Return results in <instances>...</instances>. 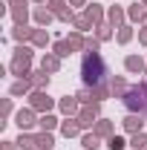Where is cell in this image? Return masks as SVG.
<instances>
[{"label": "cell", "mask_w": 147, "mask_h": 150, "mask_svg": "<svg viewBox=\"0 0 147 150\" xmlns=\"http://www.w3.org/2000/svg\"><path fill=\"white\" fill-rule=\"evenodd\" d=\"M107 75L110 72H107V64H104L101 52H84V61H81V81H84V87H95L101 81H110Z\"/></svg>", "instance_id": "obj_1"}, {"label": "cell", "mask_w": 147, "mask_h": 150, "mask_svg": "<svg viewBox=\"0 0 147 150\" xmlns=\"http://www.w3.org/2000/svg\"><path fill=\"white\" fill-rule=\"evenodd\" d=\"M121 104L127 107V112H147V78L139 81V84H130L127 95L121 98Z\"/></svg>", "instance_id": "obj_2"}, {"label": "cell", "mask_w": 147, "mask_h": 150, "mask_svg": "<svg viewBox=\"0 0 147 150\" xmlns=\"http://www.w3.org/2000/svg\"><path fill=\"white\" fill-rule=\"evenodd\" d=\"M26 98H29V107H32L37 115H43V112H52V110L58 107V101H55L49 93H46V90H32Z\"/></svg>", "instance_id": "obj_3"}, {"label": "cell", "mask_w": 147, "mask_h": 150, "mask_svg": "<svg viewBox=\"0 0 147 150\" xmlns=\"http://www.w3.org/2000/svg\"><path fill=\"white\" fill-rule=\"evenodd\" d=\"M75 118H78L81 130H92L95 121L101 118V104H81V112H78Z\"/></svg>", "instance_id": "obj_4"}, {"label": "cell", "mask_w": 147, "mask_h": 150, "mask_svg": "<svg viewBox=\"0 0 147 150\" xmlns=\"http://www.w3.org/2000/svg\"><path fill=\"white\" fill-rule=\"evenodd\" d=\"M37 118H40V115H37L32 107H20V110L15 112V124H18L20 133H29L32 127H37Z\"/></svg>", "instance_id": "obj_5"}, {"label": "cell", "mask_w": 147, "mask_h": 150, "mask_svg": "<svg viewBox=\"0 0 147 150\" xmlns=\"http://www.w3.org/2000/svg\"><path fill=\"white\" fill-rule=\"evenodd\" d=\"M58 112L64 115V118H72L81 112V101H78V95H64V98H58Z\"/></svg>", "instance_id": "obj_6"}, {"label": "cell", "mask_w": 147, "mask_h": 150, "mask_svg": "<svg viewBox=\"0 0 147 150\" xmlns=\"http://www.w3.org/2000/svg\"><path fill=\"white\" fill-rule=\"evenodd\" d=\"M144 69H147V61L141 55L133 52V55L124 58V72H127V75H144Z\"/></svg>", "instance_id": "obj_7"}, {"label": "cell", "mask_w": 147, "mask_h": 150, "mask_svg": "<svg viewBox=\"0 0 147 150\" xmlns=\"http://www.w3.org/2000/svg\"><path fill=\"white\" fill-rule=\"evenodd\" d=\"M84 15L92 20V26H101V23H107V9L95 0V3H87V9H84Z\"/></svg>", "instance_id": "obj_8"}, {"label": "cell", "mask_w": 147, "mask_h": 150, "mask_svg": "<svg viewBox=\"0 0 147 150\" xmlns=\"http://www.w3.org/2000/svg\"><path fill=\"white\" fill-rule=\"evenodd\" d=\"M107 23L112 29H121L127 23V9L124 6H107Z\"/></svg>", "instance_id": "obj_9"}, {"label": "cell", "mask_w": 147, "mask_h": 150, "mask_svg": "<svg viewBox=\"0 0 147 150\" xmlns=\"http://www.w3.org/2000/svg\"><path fill=\"white\" fill-rule=\"evenodd\" d=\"M121 127H124V133H130V136H133V133H141L144 130V115H141V112H127V118L121 121Z\"/></svg>", "instance_id": "obj_10"}, {"label": "cell", "mask_w": 147, "mask_h": 150, "mask_svg": "<svg viewBox=\"0 0 147 150\" xmlns=\"http://www.w3.org/2000/svg\"><path fill=\"white\" fill-rule=\"evenodd\" d=\"M32 20H35V26H43V29H46L52 20H58V15L49 9V6H37L35 12H32Z\"/></svg>", "instance_id": "obj_11"}, {"label": "cell", "mask_w": 147, "mask_h": 150, "mask_svg": "<svg viewBox=\"0 0 147 150\" xmlns=\"http://www.w3.org/2000/svg\"><path fill=\"white\" fill-rule=\"evenodd\" d=\"M147 20V6L139 0V3H133V6H127V23H139V26H144Z\"/></svg>", "instance_id": "obj_12"}, {"label": "cell", "mask_w": 147, "mask_h": 150, "mask_svg": "<svg viewBox=\"0 0 147 150\" xmlns=\"http://www.w3.org/2000/svg\"><path fill=\"white\" fill-rule=\"evenodd\" d=\"M61 67H64V58H58L55 52H43V58H40V69H46L49 75L61 72Z\"/></svg>", "instance_id": "obj_13"}, {"label": "cell", "mask_w": 147, "mask_h": 150, "mask_svg": "<svg viewBox=\"0 0 147 150\" xmlns=\"http://www.w3.org/2000/svg\"><path fill=\"white\" fill-rule=\"evenodd\" d=\"M107 84H110L112 98H124V95H127V90H130V84H127V78H124V75H112Z\"/></svg>", "instance_id": "obj_14"}, {"label": "cell", "mask_w": 147, "mask_h": 150, "mask_svg": "<svg viewBox=\"0 0 147 150\" xmlns=\"http://www.w3.org/2000/svg\"><path fill=\"white\" fill-rule=\"evenodd\" d=\"M61 136H64V139H81V124H78L75 115L61 121Z\"/></svg>", "instance_id": "obj_15"}, {"label": "cell", "mask_w": 147, "mask_h": 150, "mask_svg": "<svg viewBox=\"0 0 147 150\" xmlns=\"http://www.w3.org/2000/svg\"><path fill=\"white\" fill-rule=\"evenodd\" d=\"M92 133H95V136H101V139L107 142L110 136H115V121H110V118H98V121H95V127H92Z\"/></svg>", "instance_id": "obj_16"}, {"label": "cell", "mask_w": 147, "mask_h": 150, "mask_svg": "<svg viewBox=\"0 0 147 150\" xmlns=\"http://www.w3.org/2000/svg\"><path fill=\"white\" fill-rule=\"evenodd\" d=\"M32 90H35V87H32L29 78H18V81L9 87V95H12V98H23V95H29Z\"/></svg>", "instance_id": "obj_17"}, {"label": "cell", "mask_w": 147, "mask_h": 150, "mask_svg": "<svg viewBox=\"0 0 147 150\" xmlns=\"http://www.w3.org/2000/svg\"><path fill=\"white\" fill-rule=\"evenodd\" d=\"M29 81H32V87H35V90H49V81H52V75L46 72V69H32Z\"/></svg>", "instance_id": "obj_18"}, {"label": "cell", "mask_w": 147, "mask_h": 150, "mask_svg": "<svg viewBox=\"0 0 147 150\" xmlns=\"http://www.w3.org/2000/svg\"><path fill=\"white\" fill-rule=\"evenodd\" d=\"M37 127H40V130L55 133V130H61V118H58L55 112H43V115L37 118Z\"/></svg>", "instance_id": "obj_19"}, {"label": "cell", "mask_w": 147, "mask_h": 150, "mask_svg": "<svg viewBox=\"0 0 147 150\" xmlns=\"http://www.w3.org/2000/svg\"><path fill=\"white\" fill-rule=\"evenodd\" d=\"M32 35H35L32 26H12V40L15 43H32Z\"/></svg>", "instance_id": "obj_20"}, {"label": "cell", "mask_w": 147, "mask_h": 150, "mask_svg": "<svg viewBox=\"0 0 147 150\" xmlns=\"http://www.w3.org/2000/svg\"><path fill=\"white\" fill-rule=\"evenodd\" d=\"M35 144H37V150H52V147H55V133L40 130V133L35 136Z\"/></svg>", "instance_id": "obj_21"}, {"label": "cell", "mask_w": 147, "mask_h": 150, "mask_svg": "<svg viewBox=\"0 0 147 150\" xmlns=\"http://www.w3.org/2000/svg\"><path fill=\"white\" fill-rule=\"evenodd\" d=\"M101 142H104V139H101V136H95L92 130L81 133V147H84V150H98V147H101Z\"/></svg>", "instance_id": "obj_22"}, {"label": "cell", "mask_w": 147, "mask_h": 150, "mask_svg": "<svg viewBox=\"0 0 147 150\" xmlns=\"http://www.w3.org/2000/svg\"><path fill=\"white\" fill-rule=\"evenodd\" d=\"M133 38H136V32H133V23H124V26L115 32V43H118V46H127Z\"/></svg>", "instance_id": "obj_23"}, {"label": "cell", "mask_w": 147, "mask_h": 150, "mask_svg": "<svg viewBox=\"0 0 147 150\" xmlns=\"http://www.w3.org/2000/svg\"><path fill=\"white\" fill-rule=\"evenodd\" d=\"M32 46L35 49H46L49 46V32L43 26H35V35H32Z\"/></svg>", "instance_id": "obj_24"}, {"label": "cell", "mask_w": 147, "mask_h": 150, "mask_svg": "<svg viewBox=\"0 0 147 150\" xmlns=\"http://www.w3.org/2000/svg\"><path fill=\"white\" fill-rule=\"evenodd\" d=\"M66 43L72 46V52H81V49H84V43H87V38H84V32H78V29H72V32L66 35Z\"/></svg>", "instance_id": "obj_25"}, {"label": "cell", "mask_w": 147, "mask_h": 150, "mask_svg": "<svg viewBox=\"0 0 147 150\" xmlns=\"http://www.w3.org/2000/svg\"><path fill=\"white\" fill-rule=\"evenodd\" d=\"M92 95H95V104H101V101H107V98H112V93H110V84H107V81L95 84V87H92Z\"/></svg>", "instance_id": "obj_26"}, {"label": "cell", "mask_w": 147, "mask_h": 150, "mask_svg": "<svg viewBox=\"0 0 147 150\" xmlns=\"http://www.w3.org/2000/svg\"><path fill=\"white\" fill-rule=\"evenodd\" d=\"M72 29H78V32H90V29H95L92 26V20L81 12V15H75V20H72Z\"/></svg>", "instance_id": "obj_27"}, {"label": "cell", "mask_w": 147, "mask_h": 150, "mask_svg": "<svg viewBox=\"0 0 147 150\" xmlns=\"http://www.w3.org/2000/svg\"><path fill=\"white\" fill-rule=\"evenodd\" d=\"M15 142H18V147H20V150H37V144H35V136H32V133H20Z\"/></svg>", "instance_id": "obj_28"}, {"label": "cell", "mask_w": 147, "mask_h": 150, "mask_svg": "<svg viewBox=\"0 0 147 150\" xmlns=\"http://www.w3.org/2000/svg\"><path fill=\"white\" fill-rule=\"evenodd\" d=\"M95 38L104 43V40H112V38H115V32H112L110 23H101V26H95Z\"/></svg>", "instance_id": "obj_29"}, {"label": "cell", "mask_w": 147, "mask_h": 150, "mask_svg": "<svg viewBox=\"0 0 147 150\" xmlns=\"http://www.w3.org/2000/svg\"><path fill=\"white\" fill-rule=\"evenodd\" d=\"M130 147H133V150H147V133L144 130L133 133V136H130Z\"/></svg>", "instance_id": "obj_30"}, {"label": "cell", "mask_w": 147, "mask_h": 150, "mask_svg": "<svg viewBox=\"0 0 147 150\" xmlns=\"http://www.w3.org/2000/svg\"><path fill=\"white\" fill-rule=\"evenodd\" d=\"M52 52H55L58 58H69L72 55V46H69L66 40H55V43H52Z\"/></svg>", "instance_id": "obj_31"}, {"label": "cell", "mask_w": 147, "mask_h": 150, "mask_svg": "<svg viewBox=\"0 0 147 150\" xmlns=\"http://www.w3.org/2000/svg\"><path fill=\"white\" fill-rule=\"evenodd\" d=\"M130 147V142H124L121 136H110L107 139V150H127Z\"/></svg>", "instance_id": "obj_32"}, {"label": "cell", "mask_w": 147, "mask_h": 150, "mask_svg": "<svg viewBox=\"0 0 147 150\" xmlns=\"http://www.w3.org/2000/svg\"><path fill=\"white\" fill-rule=\"evenodd\" d=\"M78 101H81V104H95V95H92V87H81V90H78Z\"/></svg>", "instance_id": "obj_33"}, {"label": "cell", "mask_w": 147, "mask_h": 150, "mask_svg": "<svg viewBox=\"0 0 147 150\" xmlns=\"http://www.w3.org/2000/svg\"><path fill=\"white\" fill-rule=\"evenodd\" d=\"M9 118H15V104H12V98H3V121L0 124H9Z\"/></svg>", "instance_id": "obj_34"}, {"label": "cell", "mask_w": 147, "mask_h": 150, "mask_svg": "<svg viewBox=\"0 0 147 150\" xmlns=\"http://www.w3.org/2000/svg\"><path fill=\"white\" fill-rule=\"evenodd\" d=\"M46 6H49L55 15H61L64 9H69V0H46Z\"/></svg>", "instance_id": "obj_35"}, {"label": "cell", "mask_w": 147, "mask_h": 150, "mask_svg": "<svg viewBox=\"0 0 147 150\" xmlns=\"http://www.w3.org/2000/svg\"><path fill=\"white\" fill-rule=\"evenodd\" d=\"M84 52H101V40H98V38H87Z\"/></svg>", "instance_id": "obj_36"}, {"label": "cell", "mask_w": 147, "mask_h": 150, "mask_svg": "<svg viewBox=\"0 0 147 150\" xmlns=\"http://www.w3.org/2000/svg\"><path fill=\"white\" fill-rule=\"evenodd\" d=\"M0 150H18V142H12V139H3V142H0Z\"/></svg>", "instance_id": "obj_37"}, {"label": "cell", "mask_w": 147, "mask_h": 150, "mask_svg": "<svg viewBox=\"0 0 147 150\" xmlns=\"http://www.w3.org/2000/svg\"><path fill=\"white\" fill-rule=\"evenodd\" d=\"M139 43H141V46H147V26H141V29H139Z\"/></svg>", "instance_id": "obj_38"}, {"label": "cell", "mask_w": 147, "mask_h": 150, "mask_svg": "<svg viewBox=\"0 0 147 150\" xmlns=\"http://www.w3.org/2000/svg\"><path fill=\"white\" fill-rule=\"evenodd\" d=\"M87 3H90V0H69L72 9H87Z\"/></svg>", "instance_id": "obj_39"}, {"label": "cell", "mask_w": 147, "mask_h": 150, "mask_svg": "<svg viewBox=\"0 0 147 150\" xmlns=\"http://www.w3.org/2000/svg\"><path fill=\"white\" fill-rule=\"evenodd\" d=\"M32 3H37V6H40V3H46V0H32Z\"/></svg>", "instance_id": "obj_40"}, {"label": "cell", "mask_w": 147, "mask_h": 150, "mask_svg": "<svg viewBox=\"0 0 147 150\" xmlns=\"http://www.w3.org/2000/svg\"><path fill=\"white\" fill-rule=\"evenodd\" d=\"M141 3H144V6H147V0H141Z\"/></svg>", "instance_id": "obj_41"}, {"label": "cell", "mask_w": 147, "mask_h": 150, "mask_svg": "<svg viewBox=\"0 0 147 150\" xmlns=\"http://www.w3.org/2000/svg\"><path fill=\"white\" fill-rule=\"evenodd\" d=\"M144 78H147V69H144Z\"/></svg>", "instance_id": "obj_42"}, {"label": "cell", "mask_w": 147, "mask_h": 150, "mask_svg": "<svg viewBox=\"0 0 147 150\" xmlns=\"http://www.w3.org/2000/svg\"><path fill=\"white\" fill-rule=\"evenodd\" d=\"M144 26H147V20H144Z\"/></svg>", "instance_id": "obj_43"}]
</instances>
